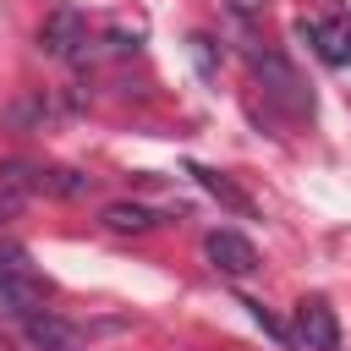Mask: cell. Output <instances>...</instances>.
<instances>
[{
    "label": "cell",
    "mask_w": 351,
    "mask_h": 351,
    "mask_svg": "<svg viewBox=\"0 0 351 351\" xmlns=\"http://www.w3.org/2000/svg\"><path fill=\"white\" fill-rule=\"evenodd\" d=\"M296 38H307V44L318 49V60H329V66H351V16L296 22Z\"/></svg>",
    "instance_id": "obj_4"
},
{
    "label": "cell",
    "mask_w": 351,
    "mask_h": 351,
    "mask_svg": "<svg viewBox=\"0 0 351 351\" xmlns=\"http://www.w3.org/2000/svg\"><path fill=\"white\" fill-rule=\"evenodd\" d=\"M203 252H208V263H214L225 280H247V274L258 269V247H252L241 230H208V236H203Z\"/></svg>",
    "instance_id": "obj_2"
},
{
    "label": "cell",
    "mask_w": 351,
    "mask_h": 351,
    "mask_svg": "<svg viewBox=\"0 0 351 351\" xmlns=\"http://www.w3.org/2000/svg\"><path fill=\"white\" fill-rule=\"evenodd\" d=\"M296 335H302L307 351H340V318H335V307L324 296L296 302Z\"/></svg>",
    "instance_id": "obj_3"
},
{
    "label": "cell",
    "mask_w": 351,
    "mask_h": 351,
    "mask_svg": "<svg viewBox=\"0 0 351 351\" xmlns=\"http://www.w3.org/2000/svg\"><path fill=\"white\" fill-rule=\"evenodd\" d=\"M159 225V214L148 208V203H110L104 208V230H115V236H143V230H154Z\"/></svg>",
    "instance_id": "obj_9"
},
{
    "label": "cell",
    "mask_w": 351,
    "mask_h": 351,
    "mask_svg": "<svg viewBox=\"0 0 351 351\" xmlns=\"http://www.w3.org/2000/svg\"><path fill=\"white\" fill-rule=\"evenodd\" d=\"M27 274H38L33 258H27L16 241H0V285H5V280H27Z\"/></svg>",
    "instance_id": "obj_12"
},
{
    "label": "cell",
    "mask_w": 351,
    "mask_h": 351,
    "mask_svg": "<svg viewBox=\"0 0 351 351\" xmlns=\"http://www.w3.org/2000/svg\"><path fill=\"white\" fill-rule=\"evenodd\" d=\"M252 66H258V77H263V88L280 99V104H291V110H307V93H302V82H296V71L280 60V55H263V49H252Z\"/></svg>",
    "instance_id": "obj_5"
},
{
    "label": "cell",
    "mask_w": 351,
    "mask_h": 351,
    "mask_svg": "<svg viewBox=\"0 0 351 351\" xmlns=\"http://www.w3.org/2000/svg\"><path fill=\"white\" fill-rule=\"evenodd\" d=\"M0 351H11V346H5V335H0Z\"/></svg>",
    "instance_id": "obj_15"
},
{
    "label": "cell",
    "mask_w": 351,
    "mask_h": 351,
    "mask_svg": "<svg viewBox=\"0 0 351 351\" xmlns=\"http://www.w3.org/2000/svg\"><path fill=\"white\" fill-rule=\"evenodd\" d=\"M192 60H197V71H203V77H214V66H219V60H214V38H208V33H192Z\"/></svg>",
    "instance_id": "obj_14"
},
{
    "label": "cell",
    "mask_w": 351,
    "mask_h": 351,
    "mask_svg": "<svg viewBox=\"0 0 351 351\" xmlns=\"http://www.w3.org/2000/svg\"><path fill=\"white\" fill-rule=\"evenodd\" d=\"M22 329H27V340L38 351H82V335L55 313H33V318H22Z\"/></svg>",
    "instance_id": "obj_6"
},
{
    "label": "cell",
    "mask_w": 351,
    "mask_h": 351,
    "mask_svg": "<svg viewBox=\"0 0 351 351\" xmlns=\"http://www.w3.org/2000/svg\"><path fill=\"white\" fill-rule=\"evenodd\" d=\"M247 313H252V324H258V329H263V335H274V340H280V346H285V340H291V335H285V324H280V318H274V313H269V307H263V302H247Z\"/></svg>",
    "instance_id": "obj_13"
},
{
    "label": "cell",
    "mask_w": 351,
    "mask_h": 351,
    "mask_svg": "<svg viewBox=\"0 0 351 351\" xmlns=\"http://www.w3.org/2000/svg\"><path fill=\"white\" fill-rule=\"evenodd\" d=\"M38 192H55V197H88V192H93V176H82V170H38Z\"/></svg>",
    "instance_id": "obj_11"
},
{
    "label": "cell",
    "mask_w": 351,
    "mask_h": 351,
    "mask_svg": "<svg viewBox=\"0 0 351 351\" xmlns=\"http://www.w3.org/2000/svg\"><path fill=\"white\" fill-rule=\"evenodd\" d=\"M33 192H38V165L5 159V165H0V214H16Z\"/></svg>",
    "instance_id": "obj_7"
},
{
    "label": "cell",
    "mask_w": 351,
    "mask_h": 351,
    "mask_svg": "<svg viewBox=\"0 0 351 351\" xmlns=\"http://www.w3.org/2000/svg\"><path fill=\"white\" fill-rule=\"evenodd\" d=\"M186 176H197V186H203V192H214V197H219L230 214H252V197H247V192H241L230 176H219V170H208V165H192Z\"/></svg>",
    "instance_id": "obj_10"
},
{
    "label": "cell",
    "mask_w": 351,
    "mask_h": 351,
    "mask_svg": "<svg viewBox=\"0 0 351 351\" xmlns=\"http://www.w3.org/2000/svg\"><path fill=\"white\" fill-rule=\"evenodd\" d=\"M44 296H49V285H44L38 274H27V280H5V285H0V307H5L11 318H33V313L44 307Z\"/></svg>",
    "instance_id": "obj_8"
},
{
    "label": "cell",
    "mask_w": 351,
    "mask_h": 351,
    "mask_svg": "<svg viewBox=\"0 0 351 351\" xmlns=\"http://www.w3.org/2000/svg\"><path fill=\"white\" fill-rule=\"evenodd\" d=\"M38 49L55 55V60H88V16L71 11V5H55L38 22Z\"/></svg>",
    "instance_id": "obj_1"
}]
</instances>
